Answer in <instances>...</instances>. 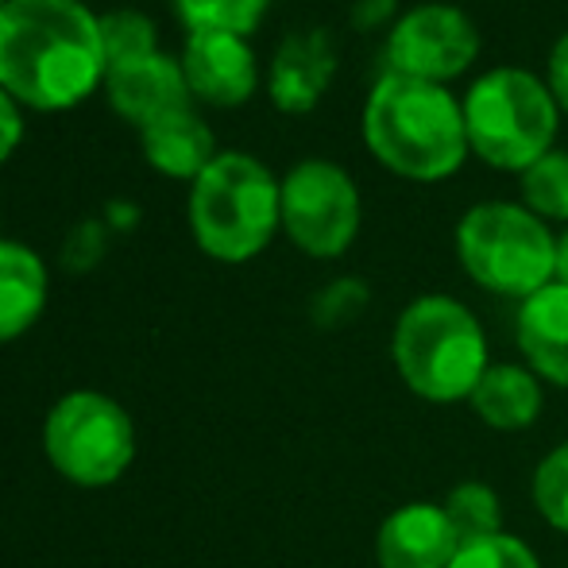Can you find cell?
<instances>
[{
    "label": "cell",
    "instance_id": "277c9868",
    "mask_svg": "<svg viewBox=\"0 0 568 568\" xmlns=\"http://www.w3.org/2000/svg\"><path fill=\"white\" fill-rule=\"evenodd\" d=\"M283 225V182L252 155L225 151L190 190V229L205 255L247 263L271 244Z\"/></svg>",
    "mask_w": 568,
    "mask_h": 568
},
{
    "label": "cell",
    "instance_id": "d4e9b609",
    "mask_svg": "<svg viewBox=\"0 0 568 568\" xmlns=\"http://www.w3.org/2000/svg\"><path fill=\"white\" fill-rule=\"evenodd\" d=\"M101 240H105V232H101V225H93V221H85V225L74 229V236H70L67 244V263L70 267H90V263H98L101 255Z\"/></svg>",
    "mask_w": 568,
    "mask_h": 568
},
{
    "label": "cell",
    "instance_id": "7c38bea8",
    "mask_svg": "<svg viewBox=\"0 0 568 568\" xmlns=\"http://www.w3.org/2000/svg\"><path fill=\"white\" fill-rule=\"evenodd\" d=\"M105 93H109V105L128 124L140 128V132L159 124L163 116L190 109V98H194L186 85V74H182V62H174L171 54H159V51L148 54V59H135L109 70Z\"/></svg>",
    "mask_w": 568,
    "mask_h": 568
},
{
    "label": "cell",
    "instance_id": "7402d4cb",
    "mask_svg": "<svg viewBox=\"0 0 568 568\" xmlns=\"http://www.w3.org/2000/svg\"><path fill=\"white\" fill-rule=\"evenodd\" d=\"M98 20H101V47H105L109 70L155 54V39H159L155 36V23H151L143 12L120 8V12L98 16Z\"/></svg>",
    "mask_w": 568,
    "mask_h": 568
},
{
    "label": "cell",
    "instance_id": "f1b7e54d",
    "mask_svg": "<svg viewBox=\"0 0 568 568\" xmlns=\"http://www.w3.org/2000/svg\"><path fill=\"white\" fill-rule=\"evenodd\" d=\"M554 283L568 286V229L557 236V275H554Z\"/></svg>",
    "mask_w": 568,
    "mask_h": 568
},
{
    "label": "cell",
    "instance_id": "7a4b0ae2",
    "mask_svg": "<svg viewBox=\"0 0 568 568\" xmlns=\"http://www.w3.org/2000/svg\"><path fill=\"white\" fill-rule=\"evenodd\" d=\"M364 143L387 171L414 182H445L468 159L464 105L445 85L383 74L364 105Z\"/></svg>",
    "mask_w": 568,
    "mask_h": 568
},
{
    "label": "cell",
    "instance_id": "484cf974",
    "mask_svg": "<svg viewBox=\"0 0 568 568\" xmlns=\"http://www.w3.org/2000/svg\"><path fill=\"white\" fill-rule=\"evenodd\" d=\"M352 23L359 31H375V28H395L398 23V0H356L352 8Z\"/></svg>",
    "mask_w": 568,
    "mask_h": 568
},
{
    "label": "cell",
    "instance_id": "8992f818",
    "mask_svg": "<svg viewBox=\"0 0 568 568\" xmlns=\"http://www.w3.org/2000/svg\"><path fill=\"white\" fill-rule=\"evenodd\" d=\"M456 260L479 291L526 302L557 275V236L515 202H479L456 225Z\"/></svg>",
    "mask_w": 568,
    "mask_h": 568
},
{
    "label": "cell",
    "instance_id": "30bf717a",
    "mask_svg": "<svg viewBox=\"0 0 568 568\" xmlns=\"http://www.w3.org/2000/svg\"><path fill=\"white\" fill-rule=\"evenodd\" d=\"M456 554H460V538L442 503H403L375 530L379 568H449Z\"/></svg>",
    "mask_w": 568,
    "mask_h": 568
},
{
    "label": "cell",
    "instance_id": "5bb4252c",
    "mask_svg": "<svg viewBox=\"0 0 568 568\" xmlns=\"http://www.w3.org/2000/svg\"><path fill=\"white\" fill-rule=\"evenodd\" d=\"M337 74V51L325 31H302L278 47L271 62V101L291 116H302L325 98Z\"/></svg>",
    "mask_w": 568,
    "mask_h": 568
},
{
    "label": "cell",
    "instance_id": "2e32d148",
    "mask_svg": "<svg viewBox=\"0 0 568 568\" xmlns=\"http://www.w3.org/2000/svg\"><path fill=\"white\" fill-rule=\"evenodd\" d=\"M47 306V263L31 247L0 240V344L23 337Z\"/></svg>",
    "mask_w": 568,
    "mask_h": 568
},
{
    "label": "cell",
    "instance_id": "603a6c76",
    "mask_svg": "<svg viewBox=\"0 0 568 568\" xmlns=\"http://www.w3.org/2000/svg\"><path fill=\"white\" fill-rule=\"evenodd\" d=\"M449 568H541V557L518 534H495V538L464 541Z\"/></svg>",
    "mask_w": 568,
    "mask_h": 568
},
{
    "label": "cell",
    "instance_id": "d6986e66",
    "mask_svg": "<svg viewBox=\"0 0 568 568\" xmlns=\"http://www.w3.org/2000/svg\"><path fill=\"white\" fill-rule=\"evenodd\" d=\"M523 205L541 221H568V151H549L523 171Z\"/></svg>",
    "mask_w": 568,
    "mask_h": 568
},
{
    "label": "cell",
    "instance_id": "f546056e",
    "mask_svg": "<svg viewBox=\"0 0 568 568\" xmlns=\"http://www.w3.org/2000/svg\"><path fill=\"white\" fill-rule=\"evenodd\" d=\"M4 4H8V0H0V8H4Z\"/></svg>",
    "mask_w": 568,
    "mask_h": 568
},
{
    "label": "cell",
    "instance_id": "4fadbf2b",
    "mask_svg": "<svg viewBox=\"0 0 568 568\" xmlns=\"http://www.w3.org/2000/svg\"><path fill=\"white\" fill-rule=\"evenodd\" d=\"M515 344L523 364L546 387L568 390V286L549 283L534 298L518 302Z\"/></svg>",
    "mask_w": 568,
    "mask_h": 568
},
{
    "label": "cell",
    "instance_id": "83f0119b",
    "mask_svg": "<svg viewBox=\"0 0 568 568\" xmlns=\"http://www.w3.org/2000/svg\"><path fill=\"white\" fill-rule=\"evenodd\" d=\"M549 90H554L561 113H568V31L557 39L554 54H549Z\"/></svg>",
    "mask_w": 568,
    "mask_h": 568
},
{
    "label": "cell",
    "instance_id": "4316f807",
    "mask_svg": "<svg viewBox=\"0 0 568 568\" xmlns=\"http://www.w3.org/2000/svg\"><path fill=\"white\" fill-rule=\"evenodd\" d=\"M20 135H23V116H20V109H16V101L8 98L4 90H0V163H4V159L16 151Z\"/></svg>",
    "mask_w": 568,
    "mask_h": 568
},
{
    "label": "cell",
    "instance_id": "8fae6325",
    "mask_svg": "<svg viewBox=\"0 0 568 568\" xmlns=\"http://www.w3.org/2000/svg\"><path fill=\"white\" fill-rule=\"evenodd\" d=\"M182 74L197 101H210L217 109L244 105L260 82L247 39L229 36V31H190L186 51H182Z\"/></svg>",
    "mask_w": 568,
    "mask_h": 568
},
{
    "label": "cell",
    "instance_id": "cb8c5ba5",
    "mask_svg": "<svg viewBox=\"0 0 568 568\" xmlns=\"http://www.w3.org/2000/svg\"><path fill=\"white\" fill-rule=\"evenodd\" d=\"M372 302V291H367L364 278H333L322 294L314 298V322L325 325V329H341V325H352Z\"/></svg>",
    "mask_w": 568,
    "mask_h": 568
},
{
    "label": "cell",
    "instance_id": "ba28073f",
    "mask_svg": "<svg viewBox=\"0 0 568 568\" xmlns=\"http://www.w3.org/2000/svg\"><path fill=\"white\" fill-rule=\"evenodd\" d=\"M283 229L298 252L337 260L359 232V190L329 159H306L283 179Z\"/></svg>",
    "mask_w": 568,
    "mask_h": 568
},
{
    "label": "cell",
    "instance_id": "44dd1931",
    "mask_svg": "<svg viewBox=\"0 0 568 568\" xmlns=\"http://www.w3.org/2000/svg\"><path fill=\"white\" fill-rule=\"evenodd\" d=\"M530 499L541 523L568 538V442L554 445L538 460L530 476Z\"/></svg>",
    "mask_w": 568,
    "mask_h": 568
},
{
    "label": "cell",
    "instance_id": "5b68a950",
    "mask_svg": "<svg viewBox=\"0 0 568 568\" xmlns=\"http://www.w3.org/2000/svg\"><path fill=\"white\" fill-rule=\"evenodd\" d=\"M464 105L468 148L495 171H530L554 151L561 105L549 82L518 67H499L476 78Z\"/></svg>",
    "mask_w": 568,
    "mask_h": 568
},
{
    "label": "cell",
    "instance_id": "6da1fadb",
    "mask_svg": "<svg viewBox=\"0 0 568 568\" xmlns=\"http://www.w3.org/2000/svg\"><path fill=\"white\" fill-rule=\"evenodd\" d=\"M109 74L101 20L82 0L0 8V90L31 109H70Z\"/></svg>",
    "mask_w": 568,
    "mask_h": 568
},
{
    "label": "cell",
    "instance_id": "3957f363",
    "mask_svg": "<svg viewBox=\"0 0 568 568\" xmlns=\"http://www.w3.org/2000/svg\"><path fill=\"white\" fill-rule=\"evenodd\" d=\"M390 359L410 395L422 403H468L491 367L479 317L449 294H422L398 314L390 333Z\"/></svg>",
    "mask_w": 568,
    "mask_h": 568
},
{
    "label": "cell",
    "instance_id": "e0dca14e",
    "mask_svg": "<svg viewBox=\"0 0 568 568\" xmlns=\"http://www.w3.org/2000/svg\"><path fill=\"white\" fill-rule=\"evenodd\" d=\"M143 159H148L155 171L171 174V179H197L205 166L217 159V143L213 132L194 109H182V113L163 116L159 124L143 128Z\"/></svg>",
    "mask_w": 568,
    "mask_h": 568
},
{
    "label": "cell",
    "instance_id": "ac0fdd59",
    "mask_svg": "<svg viewBox=\"0 0 568 568\" xmlns=\"http://www.w3.org/2000/svg\"><path fill=\"white\" fill-rule=\"evenodd\" d=\"M442 507H445V515H449L460 546L464 541L495 538V534L507 530V526H503L499 491H495L491 484H484V479H460L442 499Z\"/></svg>",
    "mask_w": 568,
    "mask_h": 568
},
{
    "label": "cell",
    "instance_id": "9a60e30c",
    "mask_svg": "<svg viewBox=\"0 0 568 568\" xmlns=\"http://www.w3.org/2000/svg\"><path fill=\"white\" fill-rule=\"evenodd\" d=\"M468 406L495 434H523L546 410V383L526 364H491L471 390Z\"/></svg>",
    "mask_w": 568,
    "mask_h": 568
},
{
    "label": "cell",
    "instance_id": "9c48e42d",
    "mask_svg": "<svg viewBox=\"0 0 568 568\" xmlns=\"http://www.w3.org/2000/svg\"><path fill=\"white\" fill-rule=\"evenodd\" d=\"M479 54V31L453 4H418L387 36V74L445 85L460 78Z\"/></svg>",
    "mask_w": 568,
    "mask_h": 568
},
{
    "label": "cell",
    "instance_id": "52a82bcc",
    "mask_svg": "<svg viewBox=\"0 0 568 568\" xmlns=\"http://www.w3.org/2000/svg\"><path fill=\"white\" fill-rule=\"evenodd\" d=\"M47 464L74 487H113L135 460V426L116 398L70 390L43 418Z\"/></svg>",
    "mask_w": 568,
    "mask_h": 568
},
{
    "label": "cell",
    "instance_id": "ffe728a7",
    "mask_svg": "<svg viewBox=\"0 0 568 568\" xmlns=\"http://www.w3.org/2000/svg\"><path fill=\"white\" fill-rule=\"evenodd\" d=\"M267 4L271 0H174L190 31H229L244 39L260 28Z\"/></svg>",
    "mask_w": 568,
    "mask_h": 568
}]
</instances>
